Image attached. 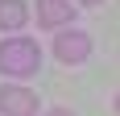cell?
<instances>
[{"instance_id": "7a4b0ae2", "label": "cell", "mask_w": 120, "mask_h": 116, "mask_svg": "<svg viewBox=\"0 0 120 116\" xmlns=\"http://www.w3.org/2000/svg\"><path fill=\"white\" fill-rule=\"evenodd\" d=\"M91 54V37L83 33V29H62L58 37H54V58L58 62H83V58Z\"/></svg>"}, {"instance_id": "8992f818", "label": "cell", "mask_w": 120, "mask_h": 116, "mask_svg": "<svg viewBox=\"0 0 120 116\" xmlns=\"http://www.w3.org/2000/svg\"><path fill=\"white\" fill-rule=\"evenodd\" d=\"M46 116H75L71 108H54V112H46Z\"/></svg>"}, {"instance_id": "6da1fadb", "label": "cell", "mask_w": 120, "mask_h": 116, "mask_svg": "<svg viewBox=\"0 0 120 116\" xmlns=\"http://www.w3.org/2000/svg\"><path fill=\"white\" fill-rule=\"evenodd\" d=\"M41 66V46L33 37H4L0 42V75H12V79H25Z\"/></svg>"}, {"instance_id": "3957f363", "label": "cell", "mask_w": 120, "mask_h": 116, "mask_svg": "<svg viewBox=\"0 0 120 116\" xmlns=\"http://www.w3.org/2000/svg\"><path fill=\"white\" fill-rule=\"evenodd\" d=\"M0 112L4 116H37V95L29 87L8 83V87H0Z\"/></svg>"}, {"instance_id": "5b68a950", "label": "cell", "mask_w": 120, "mask_h": 116, "mask_svg": "<svg viewBox=\"0 0 120 116\" xmlns=\"http://www.w3.org/2000/svg\"><path fill=\"white\" fill-rule=\"evenodd\" d=\"M25 21H29L25 0H0V29H21Z\"/></svg>"}, {"instance_id": "52a82bcc", "label": "cell", "mask_w": 120, "mask_h": 116, "mask_svg": "<svg viewBox=\"0 0 120 116\" xmlns=\"http://www.w3.org/2000/svg\"><path fill=\"white\" fill-rule=\"evenodd\" d=\"M83 4H99V0H83Z\"/></svg>"}, {"instance_id": "277c9868", "label": "cell", "mask_w": 120, "mask_h": 116, "mask_svg": "<svg viewBox=\"0 0 120 116\" xmlns=\"http://www.w3.org/2000/svg\"><path fill=\"white\" fill-rule=\"evenodd\" d=\"M71 21H75L71 0H37V25L41 29H62Z\"/></svg>"}]
</instances>
